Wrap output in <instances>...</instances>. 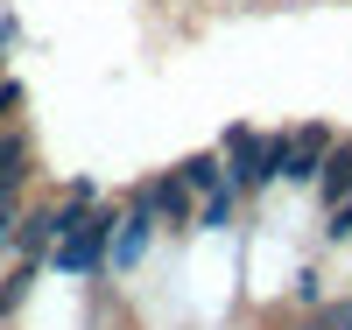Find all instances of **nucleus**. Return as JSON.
<instances>
[{
  "label": "nucleus",
  "mask_w": 352,
  "mask_h": 330,
  "mask_svg": "<svg viewBox=\"0 0 352 330\" xmlns=\"http://www.w3.org/2000/svg\"><path fill=\"white\" fill-rule=\"evenodd\" d=\"M317 330H352V309H331V316L317 323Z\"/></svg>",
  "instance_id": "nucleus-12"
},
{
  "label": "nucleus",
  "mask_w": 352,
  "mask_h": 330,
  "mask_svg": "<svg viewBox=\"0 0 352 330\" xmlns=\"http://www.w3.org/2000/svg\"><path fill=\"white\" fill-rule=\"evenodd\" d=\"M317 183H324V204H331V211H345V204H352V155H345V148H331V155H324Z\"/></svg>",
  "instance_id": "nucleus-6"
},
{
  "label": "nucleus",
  "mask_w": 352,
  "mask_h": 330,
  "mask_svg": "<svg viewBox=\"0 0 352 330\" xmlns=\"http://www.w3.org/2000/svg\"><path fill=\"white\" fill-rule=\"evenodd\" d=\"M134 204H141L155 225H184V218H190V197H184V183H176V176H148V183L134 190Z\"/></svg>",
  "instance_id": "nucleus-4"
},
{
  "label": "nucleus",
  "mask_w": 352,
  "mask_h": 330,
  "mask_svg": "<svg viewBox=\"0 0 352 330\" xmlns=\"http://www.w3.org/2000/svg\"><path fill=\"white\" fill-rule=\"evenodd\" d=\"M331 239H352V204H345V211H331Z\"/></svg>",
  "instance_id": "nucleus-11"
},
{
  "label": "nucleus",
  "mask_w": 352,
  "mask_h": 330,
  "mask_svg": "<svg viewBox=\"0 0 352 330\" xmlns=\"http://www.w3.org/2000/svg\"><path fill=\"white\" fill-rule=\"evenodd\" d=\"M148 239H155V218H148V211L134 204L127 218H113V232H106V260H113V267L127 274V267H141V253H148Z\"/></svg>",
  "instance_id": "nucleus-2"
},
{
  "label": "nucleus",
  "mask_w": 352,
  "mask_h": 330,
  "mask_svg": "<svg viewBox=\"0 0 352 330\" xmlns=\"http://www.w3.org/2000/svg\"><path fill=\"white\" fill-rule=\"evenodd\" d=\"M28 288H36V260H21V267H14V274H8V281H0V323H8V316H14L21 303H28Z\"/></svg>",
  "instance_id": "nucleus-10"
},
{
  "label": "nucleus",
  "mask_w": 352,
  "mask_h": 330,
  "mask_svg": "<svg viewBox=\"0 0 352 330\" xmlns=\"http://www.w3.org/2000/svg\"><path fill=\"white\" fill-rule=\"evenodd\" d=\"M282 162H289V134H247V127L226 134V169H232V183H240V190L275 183Z\"/></svg>",
  "instance_id": "nucleus-1"
},
{
  "label": "nucleus",
  "mask_w": 352,
  "mask_h": 330,
  "mask_svg": "<svg viewBox=\"0 0 352 330\" xmlns=\"http://www.w3.org/2000/svg\"><path fill=\"white\" fill-rule=\"evenodd\" d=\"M226 225H232V183H226V190H212V197L190 211V232H226Z\"/></svg>",
  "instance_id": "nucleus-9"
},
{
  "label": "nucleus",
  "mask_w": 352,
  "mask_h": 330,
  "mask_svg": "<svg viewBox=\"0 0 352 330\" xmlns=\"http://www.w3.org/2000/svg\"><path fill=\"white\" fill-rule=\"evenodd\" d=\"M28 183V141L0 127V190H21Z\"/></svg>",
  "instance_id": "nucleus-7"
},
{
  "label": "nucleus",
  "mask_w": 352,
  "mask_h": 330,
  "mask_svg": "<svg viewBox=\"0 0 352 330\" xmlns=\"http://www.w3.org/2000/svg\"><path fill=\"white\" fill-rule=\"evenodd\" d=\"M324 155H331V134H324V127H303V134H289V162H282V176H289V183H317Z\"/></svg>",
  "instance_id": "nucleus-5"
},
{
  "label": "nucleus",
  "mask_w": 352,
  "mask_h": 330,
  "mask_svg": "<svg viewBox=\"0 0 352 330\" xmlns=\"http://www.w3.org/2000/svg\"><path fill=\"white\" fill-rule=\"evenodd\" d=\"M56 232H64V204H43V211H21L14 218V246H21V260H50V246H56Z\"/></svg>",
  "instance_id": "nucleus-3"
},
{
  "label": "nucleus",
  "mask_w": 352,
  "mask_h": 330,
  "mask_svg": "<svg viewBox=\"0 0 352 330\" xmlns=\"http://www.w3.org/2000/svg\"><path fill=\"white\" fill-rule=\"evenodd\" d=\"M184 190H197V197H212V190H226V162L219 155H197V162H184V176H176Z\"/></svg>",
  "instance_id": "nucleus-8"
}]
</instances>
